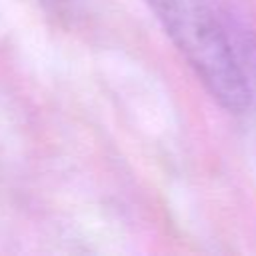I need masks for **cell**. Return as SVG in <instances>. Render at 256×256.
<instances>
[{
    "instance_id": "1",
    "label": "cell",
    "mask_w": 256,
    "mask_h": 256,
    "mask_svg": "<svg viewBox=\"0 0 256 256\" xmlns=\"http://www.w3.org/2000/svg\"><path fill=\"white\" fill-rule=\"evenodd\" d=\"M206 90L230 112L250 102L234 50L206 0H146Z\"/></svg>"
}]
</instances>
